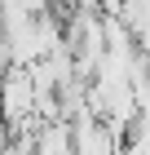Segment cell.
<instances>
[{
	"mask_svg": "<svg viewBox=\"0 0 150 155\" xmlns=\"http://www.w3.org/2000/svg\"><path fill=\"white\" fill-rule=\"evenodd\" d=\"M80 151H84V155H110L106 129H97L93 120H84V124H80Z\"/></svg>",
	"mask_w": 150,
	"mask_h": 155,
	"instance_id": "cell-1",
	"label": "cell"
}]
</instances>
